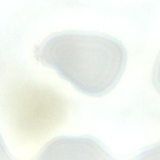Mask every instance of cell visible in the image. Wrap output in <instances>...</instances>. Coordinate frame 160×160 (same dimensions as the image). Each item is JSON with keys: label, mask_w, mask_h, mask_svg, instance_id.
<instances>
[{"label": "cell", "mask_w": 160, "mask_h": 160, "mask_svg": "<svg viewBox=\"0 0 160 160\" xmlns=\"http://www.w3.org/2000/svg\"><path fill=\"white\" fill-rule=\"evenodd\" d=\"M36 59L55 70L79 92L93 97L105 95L122 75L126 48L111 36L83 32L55 33L35 48Z\"/></svg>", "instance_id": "cell-1"}, {"label": "cell", "mask_w": 160, "mask_h": 160, "mask_svg": "<svg viewBox=\"0 0 160 160\" xmlns=\"http://www.w3.org/2000/svg\"><path fill=\"white\" fill-rule=\"evenodd\" d=\"M12 92L8 100V113L23 137H42L66 118L67 100L48 86L28 82L18 85Z\"/></svg>", "instance_id": "cell-2"}, {"label": "cell", "mask_w": 160, "mask_h": 160, "mask_svg": "<svg viewBox=\"0 0 160 160\" xmlns=\"http://www.w3.org/2000/svg\"><path fill=\"white\" fill-rule=\"evenodd\" d=\"M36 157V160L112 159L104 145L90 136L55 138L45 145Z\"/></svg>", "instance_id": "cell-3"}]
</instances>
